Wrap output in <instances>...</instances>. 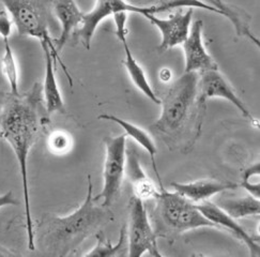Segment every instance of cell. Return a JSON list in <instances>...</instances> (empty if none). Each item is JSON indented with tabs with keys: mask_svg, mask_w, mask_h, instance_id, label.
I'll return each mask as SVG.
<instances>
[{
	"mask_svg": "<svg viewBox=\"0 0 260 257\" xmlns=\"http://www.w3.org/2000/svg\"><path fill=\"white\" fill-rule=\"evenodd\" d=\"M2 5L11 15L14 26L21 36H28L38 39L40 43L47 45L54 55L56 63L59 62L66 73L70 86L73 87L72 77L70 75L61 57L55 48V40H53L48 31L47 22L43 11V4L39 2H26V0H6Z\"/></svg>",
	"mask_w": 260,
	"mask_h": 257,
	"instance_id": "obj_4",
	"label": "cell"
},
{
	"mask_svg": "<svg viewBox=\"0 0 260 257\" xmlns=\"http://www.w3.org/2000/svg\"><path fill=\"white\" fill-rule=\"evenodd\" d=\"M98 118L101 120L113 121V122L117 123L118 125L121 126L124 130V134L126 136L131 137L136 144L142 146L144 149L150 154V156H151V161L153 163L154 170H156L155 163H154V156L157 152L156 145L153 141V138L151 137V135H150L147 131H145L144 128H142L141 126H138L132 122L124 120V119H122V118L117 117L112 114H103V115H100Z\"/></svg>",
	"mask_w": 260,
	"mask_h": 257,
	"instance_id": "obj_18",
	"label": "cell"
},
{
	"mask_svg": "<svg viewBox=\"0 0 260 257\" xmlns=\"http://www.w3.org/2000/svg\"><path fill=\"white\" fill-rule=\"evenodd\" d=\"M209 4L217 10L219 15L227 17L232 22L238 37H245L253 41L257 46L260 45L259 39L255 37V35L251 30V28H249V25L247 23L248 16L241 9L223 2H210Z\"/></svg>",
	"mask_w": 260,
	"mask_h": 257,
	"instance_id": "obj_19",
	"label": "cell"
},
{
	"mask_svg": "<svg viewBox=\"0 0 260 257\" xmlns=\"http://www.w3.org/2000/svg\"><path fill=\"white\" fill-rule=\"evenodd\" d=\"M125 11L143 14L145 7L134 6L121 0H109V2H96L91 11L84 13L79 28L74 31L75 37L82 42L86 49H90L91 40L99 25L108 16H113L116 12Z\"/></svg>",
	"mask_w": 260,
	"mask_h": 257,
	"instance_id": "obj_10",
	"label": "cell"
},
{
	"mask_svg": "<svg viewBox=\"0 0 260 257\" xmlns=\"http://www.w3.org/2000/svg\"><path fill=\"white\" fill-rule=\"evenodd\" d=\"M43 103L42 86L39 83L25 93L12 94L0 91V136L12 148L19 166L30 251L36 250V233L30 209L28 156L44 124Z\"/></svg>",
	"mask_w": 260,
	"mask_h": 257,
	"instance_id": "obj_1",
	"label": "cell"
},
{
	"mask_svg": "<svg viewBox=\"0 0 260 257\" xmlns=\"http://www.w3.org/2000/svg\"><path fill=\"white\" fill-rule=\"evenodd\" d=\"M52 5L54 12L62 27L60 37L55 40V48L57 53L60 54L69 41L70 36L81 25L84 13L78 8L76 3L72 2V0H64V2L60 0V2H54Z\"/></svg>",
	"mask_w": 260,
	"mask_h": 257,
	"instance_id": "obj_16",
	"label": "cell"
},
{
	"mask_svg": "<svg viewBox=\"0 0 260 257\" xmlns=\"http://www.w3.org/2000/svg\"><path fill=\"white\" fill-rule=\"evenodd\" d=\"M219 98L231 102L238 111L245 117L246 119L251 121L255 126H258V120H256L248 111V108L244 102L238 97L232 85L227 82L226 78L219 73L218 70L207 71L201 73V77L198 78V88H197V98H196V120L194 127V137L193 145L197 138L201 135L202 126L204 122V118L207 110V101L210 99Z\"/></svg>",
	"mask_w": 260,
	"mask_h": 257,
	"instance_id": "obj_5",
	"label": "cell"
},
{
	"mask_svg": "<svg viewBox=\"0 0 260 257\" xmlns=\"http://www.w3.org/2000/svg\"><path fill=\"white\" fill-rule=\"evenodd\" d=\"M172 186L175 192L181 194L193 204L199 205L210 201L219 193L238 189L239 184L216 179H201L191 182H173Z\"/></svg>",
	"mask_w": 260,
	"mask_h": 257,
	"instance_id": "obj_13",
	"label": "cell"
},
{
	"mask_svg": "<svg viewBox=\"0 0 260 257\" xmlns=\"http://www.w3.org/2000/svg\"><path fill=\"white\" fill-rule=\"evenodd\" d=\"M126 135L107 136L104 140L105 159L103 165V187L100 194L94 197L98 203L102 200L101 206L108 208L114 203L121 189L125 175L126 162Z\"/></svg>",
	"mask_w": 260,
	"mask_h": 257,
	"instance_id": "obj_7",
	"label": "cell"
},
{
	"mask_svg": "<svg viewBox=\"0 0 260 257\" xmlns=\"http://www.w3.org/2000/svg\"><path fill=\"white\" fill-rule=\"evenodd\" d=\"M172 76H173L172 71L167 68H164V69H162L161 71H159V80H161L164 83H168L169 81H171Z\"/></svg>",
	"mask_w": 260,
	"mask_h": 257,
	"instance_id": "obj_28",
	"label": "cell"
},
{
	"mask_svg": "<svg viewBox=\"0 0 260 257\" xmlns=\"http://www.w3.org/2000/svg\"><path fill=\"white\" fill-rule=\"evenodd\" d=\"M115 26H116V36L120 42H123L127 40L128 30L126 28V21H127V12L125 11H119L113 15Z\"/></svg>",
	"mask_w": 260,
	"mask_h": 257,
	"instance_id": "obj_25",
	"label": "cell"
},
{
	"mask_svg": "<svg viewBox=\"0 0 260 257\" xmlns=\"http://www.w3.org/2000/svg\"><path fill=\"white\" fill-rule=\"evenodd\" d=\"M13 25L14 24L11 18V15L9 14L7 9L3 6L0 8V36L3 37L4 40H9L10 36L12 34Z\"/></svg>",
	"mask_w": 260,
	"mask_h": 257,
	"instance_id": "obj_26",
	"label": "cell"
},
{
	"mask_svg": "<svg viewBox=\"0 0 260 257\" xmlns=\"http://www.w3.org/2000/svg\"><path fill=\"white\" fill-rule=\"evenodd\" d=\"M197 88V73H184L172 85L161 101V114L152 125L158 133L167 137L180 133L196 103Z\"/></svg>",
	"mask_w": 260,
	"mask_h": 257,
	"instance_id": "obj_3",
	"label": "cell"
},
{
	"mask_svg": "<svg viewBox=\"0 0 260 257\" xmlns=\"http://www.w3.org/2000/svg\"><path fill=\"white\" fill-rule=\"evenodd\" d=\"M0 257H24V256L19 253H16L14 251L0 246Z\"/></svg>",
	"mask_w": 260,
	"mask_h": 257,
	"instance_id": "obj_29",
	"label": "cell"
},
{
	"mask_svg": "<svg viewBox=\"0 0 260 257\" xmlns=\"http://www.w3.org/2000/svg\"><path fill=\"white\" fill-rule=\"evenodd\" d=\"M96 244L83 257H116L119 252L123 249L126 241V229L123 226L120 231L119 239L116 243H112L106 239L102 233L95 235Z\"/></svg>",
	"mask_w": 260,
	"mask_h": 257,
	"instance_id": "obj_21",
	"label": "cell"
},
{
	"mask_svg": "<svg viewBox=\"0 0 260 257\" xmlns=\"http://www.w3.org/2000/svg\"><path fill=\"white\" fill-rule=\"evenodd\" d=\"M48 149L55 155H64L72 149V136L62 130H55L48 136Z\"/></svg>",
	"mask_w": 260,
	"mask_h": 257,
	"instance_id": "obj_23",
	"label": "cell"
},
{
	"mask_svg": "<svg viewBox=\"0 0 260 257\" xmlns=\"http://www.w3.org/2000/svg\"><path fill=\"white\" fill-rule=\"evenodd\" d=\"M259 175H260V163L255 162L243 172L242 180L239 186L245 189L249 195H252L255 199L259 200L260 196V183H259Z\"/></svg>",
	"mask_w": 260,
	"mask_h": 257,
	"instance_id": "obj_24",
	"label": "cell"
},
{
	"mask_svg": "<svg viewBox=\"0 0 260 257\" xmlns=\"http://www.w3.org/2000/svg\"><path fill=\"white\" fill-rule=\"evenodd\" d=\"M149 253L152 255V257H165L161 252H159V250H158V248H157V243L153 246V248H152L151 250H150Z\"/></svg>",
	"mask_w": 260,
	"mask_h": 257,
	"instance_id": "obj_30",
	"label": "cell"
},
{
	"mask_svg": "<svg viewBox=\"0 0 260 257\" xmlns=\"http://www.w3.org/2000/svg\"><path fill=\"white\" fill-rule=\"evenodd\" d=\"M198 210L202 214L207 217V219L215 224L217 229H224L228 232H231L236 238L240 241H242L249 251L252 257H259L260 254V245L259 241L255 237L249 235L243 227L238 223L237 220L229 216L225 211H223L219 207L211 201H208L196 205Z\"/></svg>",
	"mask_w": 260,
	"mask_h": 257,
	"instance_id": "obj_12",
	"label": "cell"
},
{
	"mask_svg": "<svg viewBox=\"0 0 260 257\" xmlns=\"http://www.w3.org/2000/svg\"><path fill=\"white\" fill-rule=\"evenodd\" d=\"M21 205L19 201L13 195L12 191H9L3 195H0V208L7 206H18Z\"/></svg>",
	"mask_w": 260,
	"mask_h": 257,
	"instance_id": "obj_27",
	"label": "cell"
},
{
	"mask_svg": "<svg viewBox=\"0 0 260 257\" xmlns=\"http://www.w3.org/2000/svg\"><path fill=\"white\" fill-rule=\"evenodd\" d=\"M111 219L105 207L96 205L92 195L91 177L88 176L84 202L69 215H46L39 225L40 241L58 257H66Z\"/></svg>",
	"mask_w": 260,
	"mask_h": 257,
	"instance_id": "obj_2",
	"label": "cell"
},
{
	"mask_svg": "<svg viewBox=\"0 0 260 257\" xmlns=\"http://www.w3.org/2000/svg\"><path fill=\"white\" fill-rule=\"evenodd\" d=\"M125 174L132 185L136 199L143 202L157 199L159 189H157L154 182L150 179L144 171L134 145L126 148Z\"/></svg>",
	"mask_w": 260,
	"mask_h": 257,
	"instance_id": "obj_14",
	"label": "cell"
},
{
	"mask_svg": "<svg viewBox=\"0 0 260 257\" xmlns=\"http://www.w3.org/2000/svg\"><path fill=\"white\" fill-rule=\"evenodd\" d=\"M126 240L128 257H143L156 244V235L150 223L145 202L133 196L129 201Z\"/></svg>",
	"mask_w": 260,
	"mask_h": 257,
	"instance_id": "obj_8",
	"label": "cell"
},
{
	"mask_svg": "<svg viewBox=\"0 0 260 257\" xmlns=\"http://www.w3.org/2000/svg\"><path fill=\"white\" fill-rule=\"evenodd\" d=\"M197 257H208V256H204V255H199V256H197Z\"/></svg>",
	"mask_w": 260,
	"mask_h": 257,
	"instance_id": "obj_31",
	"label": "cell"
},
{
	"mask_svg": "<svg viewBox=\"0 0 260 257\" xmlns=\"http://www.w3.org/2000/svg\"><path fill=\"white\" fill-rule=\"evenodd\" d=\"M158 211L166 227L177 233H185L203 227L217 229V226L210 222L195 204L186 200L177 192H169L161 184L157 199Z\"/></svg>",
	"mask_w": 260,
	"mask_h": 257,
	"instance_id": "obj_6",
	"label": "cell"
},
{
	"mask_svg": "<svg viewBox=\"0 0 260 257\" xmlns=\"http://www.w3.org/2000/svg\"><path fill=\"white\" fill-rule=\"evenodd\" d=\"M2 70L10 86V92L18 94V69L16 58L9 40H4V54L2 57Z\"/></svg>",
	"mask_w": 260,
	"mask_h": 257,
	"instance_id": "obj_22",
	"label": "cell"
},
{
	"mask_svg": "<svg viewBox=\"0 0 260 257\" xmlns=\"http://www.w3.org/2000/svg\"><path fill=\"white\" fill-rule=\"evenodd\" d=\"M42 49L45 57V75L44 82L42 84V97L45 112L47 116H51L55 113L66 114V105L61 91L56 78V61L54 55L47 45L42 44Z\"/></svg>",
	"mask_w": 260,
	"mask_h": 257,
	"instance_id": "obj_15",
	"label": "cell"
},
{
	"mask_svg": "<svg viewBox=\"0 0 260 257\" xmlns=\"http://www.w3.org/2000/svg\"><path fill=\"white\" fill-rule=\"evenodd\" d=\"M121 44L123 45L124 54H125V58L122 61V63L125 68V70H126L129 78H131V81L133 82L135 87L137 89H139V90H141L150 101H152L153 103H155L157 105H161V99H159L155 94L152 87L150 86L144 69L141 67V65H139L138 61L134 58V56L131 52V48H129V46H128L127 40L121 42Z\"/></svg>",
	"mask_w": 260,
	"mask_h": 257,
	"instance_id": "obj_17",
	"label": "cell"
},
{
	"mask_svg": "<svg viewBox=\"0 0 260 257\" xmlns=\"http://www.w3.org/2000/svg\"><path fill=\"white\" fill-rule=\"evenodd\" d=\"M219 208L225 211L235 220L244 219L248 216H258L260 213V202L252 195L238 199H227L219 201L216 204Z\"/></svg>",
	"mask_w": 260,
	"mask_h": 257,
	"instance_id": "obj_20",
	"label": "cell"
},
{
	"mask_svg": "<svg viewBox=\"0 0 260 257\" xmlns=\"http://www.w3.org/2000/svg\"><path fill=\"white\" fill-rule=\"evenodd\" d=\"M203 22L197 19L189 29L186 40L183 42L184 73H204L218 70L217 63L210 55L203 40Z\"/></svg>",
	"mask_w": 260,
	"mask_h": 257,
	"instance_id": "obj_11",
	"label": "cell"
},
{
	"mask_svg": "<svg viewBox=\"0 0 260 257\" xmlns=\"http://www.w3.org/2000/svg\"><path fill=\"white\" fill-rule=\"evenodd\" d=\"M193 13L194 9L188 8L185 12H182L181 10H177L175 13L171 14L167 18H161L156 16V14L148 12L143 16L158 29L159 34L162 36V41L158 49L161 52H165L176 46L182 45L186 40L192 25Z\"/></svg>",
	"mask_w": 260,
	"mask_h": 257,
	"instance_id": "obj_9",
	"label": "cell"
}]
</instances>
